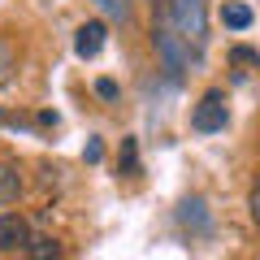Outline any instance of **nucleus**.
<instances>
[{"mask_svg":"<svg viewBox=\"0 0 260 260\" xmlns=\"http://www.w3.org/2000/svg\"><path fill=\"white\" fill-rule=\"evenodd\" d=\"M169 26L178 30V39L186 44V52L204 48V0H169Z\"/></svg>","mask_w":260,"mask_h":260,"instance_id":"obj_1","label":"nucleus"},{"mask_svg":"<svg viewBox=\"0 0 260 260\" xmlns=\"http://www.w3.org/2000/svg\"><path fill=\"white\" fill-rule=\"evenodd\" d=\"M152 44H156V52H160V61H165V70H169V78H182V70H186V44L178 39V30L169 26V18H160L156 22V30H152Z\"/></svg>","mask_w":260,"mask_h":260,"instance_id":"obj_2","label":"nucleus"},{"mask_svg":"<svg viewBox=\"0 0 260 260\" xmlns=\"http://www.w3.org/2000/svg\"><path fill=\"white\" fill-rule=\"evenodd\" d=\"M225 121H230L225 91H204V100L195 104V113H191V126L200 135H217V130H225Z\"/></svg>","mask_w":260,"mask_h":260,"instance_id":"obj_3","label":"nucleus"},{"mask_svg":"<svg viewBox=\"0 0 260 260\" xmlns=\"http://www.w3.org/2000/svg\"><path fill=\"white\" fill-rule=\"evenodd\" d=\"M30 225L18 213H0V251H26Z\"/></svg>","mask_w":260,"mask_h":260,"instance_id":"obj_4","label":"nucleus"},{"mask_svg":"<svg viewBox=\"0 0 260 260\" xmlns=\"http://www.w3.org/2000/svg\"><path fill=\"white\" fill-rule=\"evenodd\" d=\"M104 35H109V26H104V22H83V26H78V35H74V52L83 56V61L100 56V48H104Z\"/></svg>","mask_w":260,"mask_h":260,"instance_id":"obj_5","label":"nucleus"},{"mask_svg":"<svg viewBox=\"0 0 260 260\" xmlns=\"http://www.w3.org/2000/svg\"><path fill=\"white\" fill-rule=\"evenodd\" d=\"M221 22L230 30H247L251 26V9L243 5V0H225V5H221Z\"/></svg>","mask_w":260,"mask_h":260,"instance_id":"obj_6","label":"nucleus"},{"mask_svg":"<svg viewBox=\"0 0 260 260\" xmlns=\"http://www.w3.org/2000/svg\"><path fill=\"white\" fill-rule=\"evenodd\" d=\"M18 195H22V178H18V169L0 160V208H5V204H13Z\"/></svg>","mask_w":260,"mask_h":260,"instance_id":"obj_7","label":"nucleus"},{"mask_svg":"<svg viewBox=\"0 0 260 260\" xmlns=\"http://www.w3.org/2000/svg\"><path fill=\"white\" fill-rule=\"evenodd\" d=\"M26 256L30 260H61V243H56V239H30L26 243Z\"/></svg>","mask_w":260,"mask_h":260,"instance_id":"obj_8","label":"nucleus"},{"mask_svg":"<svg viewBox=\"0 0 260 260\" xmlns=\"http://www.w3.org/2000/svg\"><path fill=\"white\" fill-rule=\"evenodd\" d=\"M117 165H121V174H126V178L139 174V143H135V139H121V156H117Z\"/></svg>","mask_w":260,"mask_h":260,"instance_id":"obj_9","label":"nucleus"},{"mask_svg":"<svg viewBox=\"0 0 260 260\" xmlns=\"http://www.w3.org/2000/svg\"><path fill=\"white\" fill-rule=\"evenodd\" d=\"M13 70H18V52H13L9 39H0V87L13 78Z\"/></svg>","mask_w":260,"mask_h":260,"instance_id":"obj_10","label":"nucleus"},{"mask_svg":"<svg viewBox=\"0 0 260 260\" xmlns=\"http://www.w3.org/2000/svg\"><path fill=\"white\" fill-rule=\"evenodd\" d=\"M91 5H100V9L109 13V18H126V9H130L126 0H91Z\"/></svg>","mask_w":260,"mask_h":260,"instance_id":"obj_11","label":"nucleus"},{"mask_svg":"<svg viewBox=\"0 0 260 260\" xmlns=\"http://www.w3.org/2000/svg\"><path fill=\"white\" fill-rule=\"evenodd\" d=\"M230 61H234V65H260V52H251V48H234Z\"/></svg>","mask_w":260,"mask_h":260,"instance_id":"obj_12","label":"nucleus"},{"mask_svg":"<svg viewBox=\"0 0 260 260\" xmlns=\"http://www.w3.org/2000/svg\"><path fill=\"white\" fill-rule=\"evenodd\" d=\"M95 95H104V100H117V83H113V78H100V83H95Z\"/></svg>","mask_w":260,"mask_h":260,"instance_id":"obj_13","label":"nucleus"},{"mask_svg":"<svg viewBox=\"0 0 260 260\" xmlns=\"http://www.w3.org/2000/svg\"><path fill=\"white\" fill-rule=\"evenodd\" d=\"M247 208H251V221L260 225V182L251 186V200H247Z\"/></svg>","mask_w":260,"mask_h":260,"instance_id":"obj_14","label":"nucleus"},{"mask_svg":"<svg viewBox=\"0 0 260 260\" xmlns=\"http://www.w3.org/2000/svg\"><path fill=\"white\" fill-rule=\"evenodd\" d=\"M100 156H104V148H100V143L91 139V143H87V148H83V160H91V165H95V160H100Z\"/></svg>","mask_w":260,"mask_h":260,"instance_id":"obj_15","label":"nucleus"}]
</instances>
